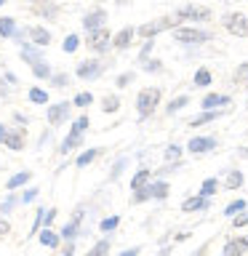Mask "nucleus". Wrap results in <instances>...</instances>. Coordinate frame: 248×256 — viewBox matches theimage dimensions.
Returning a JSON list of instances; mask_svg holds the SVG:
<instances>
[{"instance_id":"obj_4","label":"nucleus","mask_w":248,"mask_h":256,"mask_svg":"<svg viewBox=\"0 0 248 256\" xmlns=\"http://www.w3.org/2000/svg\"><path fill=\"white\" fill-rule=\"evenodd\" d=\"M176 22H179V19H160V22H152V24H142V27H139V35H142V38H152V35H158V32L174 27Z\"/></svg>"},{"instance_id":"obj_41","label":"nucleus","mask_w":248,"mask_h":256,"mask_svg":"<svg viewBox=\"0 0 248 256\" xmlns=\"http://www.w3.org/2000/svg\"><path fill=\"white\" fill-rule=\"evenodd\" d=\"M35 195H38V190H27L22 195V203H30V200H35Z\"/></svg>"},{"instance_id":"obj_40","label":"nucleus","mask_w":248,"mask_h":256,"mask_svg":"<svg viewBox=\"0 0 248 256\" xmlns=\"http://www.w3.org/2000/svg\"><path fill=\"white\" fill-rule=\"evenodd\" d=\"M246 224H248V211L240 214V216H235V227H246Z\"/></svg>"},{"instance_id":"obj_11","label":"nucleus","mask_w":248,"mask_h":256,"mask_svg":"<svg viewBox=\"0 0 248 256\" xmlns=\"http://www.w3.org/2000/svg\"><path fill=\"white\" fill-rule=\"evenodd\" d=\"M102 72V64L99 62H83L78 67V78H96Z\"/></svg>"},{"instance_id":"obj_13","label":"nucleus","mask_w":248,"mask_h":256,"mask_svg":"<svg viewBox=\"0 0 248 256\" xmlns=\"http://www.w3.org/2000/svg\"><path fill=\"white\" fill-rule=\"evenodd\" d=\"M131 38H134V30L126 27V30H120L118 35L112 38V46H115V48H126L128 43H131Z\"/></svg>"},{"instance_id":"obj_7","label":"nucleus","mask_w":248,"mask_h":256,"mask_svg":"<svg viewBox=\"0 0 248 256\" xmlns=\"http://www.w3.org/2000/svg\"><path fill=\"white\" fill-rule=\"evenodd\" d=\"M174 38L182 40V43H203V40H208V35L200 30H176Z\"/></svg>"},{"instance_id":"obj_17","label":"nucleus","mask_w":248,"mask_h":256,"mask_svg":"<svg viewBox=\"0 0 248 256\" xmlns=\"http://www.w3.org/2000/svg\"><path fill=\"white\" fill-rule=\"evenodd\" d=\"M230 99L227 96H219V94H208L206 99H203V107L206 110H214V107H219V104H227Z\"/></svg>"},{"instance_id":"obj_3","label":"nucleus","mask_w":248,"mask_h":256,"mask_svg":"<svg viewBox=\"0 0 248 256\" xmlns=\"http://www.w3.org/2000/svg\"><path fill=\"white\" fill-rule=\"evenodd\" d=\"M224 24H227V30L232 32V35H240V38L248 35V19L243 14H230L227 19H224Z\"/></svg>"},{"instance_id":"obj_32","label":"nucleus","mask_w":248,"mask_h":256,"mask_svg":"<svg viewBox=\"0 0 248 256\" xmlns=\"http://www.w3.org/2000/svg\"><path fill=\"white\" fill-rule=\"evenodd\" d=\"M200 192H203V198L214 195V192H216V179H206V182H203V190H200Z\"/></svg>"},{"instance_id":"obj_39","label":"nucleus","mask_w":248,"mask_h":256,"mask_svg":"<svg viewBox=\"0 0 248 256\" xmlns=\"http://www.w3.org/2000/svg\"><path fill=\"white\" fill-rule=\"evenodd\" d=\"M67 83H70V78H67V75H54V86H56V88H64Z\"/></svg>"},{"instance_id":"obj_5","label":"nucleus","mask_w":248,"mask_h":256,"mask_svg":"<svg viewBox=\"0 0 248 256\" xmlns=\"http://www.w3.org/2000/svg\"><path fill=\"white\" fill-rule=\"evenodd\" d=\"M179 19H198V22H206L211 19V11L206 6H184L179 11Z\"/></svg>"},{"instance_id":"obj_19","label":"nucleus","mask_w":248,"mask_h":256,"mask_svg":"<svg viewBox=\"0 0 248 256\" xmlns=\"http://www.w3.org/2000/svg\"><path fill=\"white\" fill-rule=\"evenodd\" d=\"M14 32H16L14 19H11V16H3V19H0V35H3V38H11Z\"/></svg>"},{"instance_id":"obj_22","label":"nucleus","mask_w":248,"mask_h":256,"mask_svg":"<svg viewBox=\"0 0 248 256\" xmlns=\"http://www.w3.org/2000/svg\"><path fill=\"white\" fill-rule=\"evenodd\" d=\"M206 198H190L187 203L182 206V211H200V208H206Z\"/></svg>"},{"instance_id":"obj_25","label":"nucleus","mask_w":248,"mask_h":256,"mask_svg":"<svg viewBox=\"0 0 248 256\" xmlns=\"http://www.w3.org/2000/svg\"><path fill=\"white\" fill-rule=\"evenodd\" d=\"M107 251H110V243H107V240H102V243H96L86 256H107Z\"/></svg>"},{"instance_id":"obj_33","label":"nucleus","mask_w":248,"mask_h":256,"mask_svg":"<svg viewBox=\"0 0 248 256\" xmlns=\"http://www.w3.org/2000/svg\"><path fill=\"white\" fill-rule=\"evenodd\" d=\"M78 43H80V38H78V35H70L67 40H64V51H67V54H72V51L78 48Z\"/></svg>"},{"instance_id":"obj_35","label":"nucleus","mask_w":248,"mask_h":256,"mask_svg":"<svg viewBox=\"0 0 248 256\" xmlns=\"http://www.w3.org/2000/svg\"><path fill=\"white\" fill-rule=\"evenodd\" d=\"M235 80H238V83H246V80H248V62L238 67V72H235Z\"/></svg>"},{"instance_id":"obj_23","label":"nucleus","mask_w":248,"mask_h":256,"mask_svg":"<svg viewBox=\"0 0 248 256\" xmlns=\"http://www.w3.org/2000/svg\"><path fill=\"white\" fill-rule=\"evenodd\" d=\"M80 219H83V214L78 211V214H75V219H72V222L67 224V227L62 230V235H64V238H72V235H75V230H78V224H80Z\"/></svg>"},{"instance_id":"obj_18","label":"nucleus","mask_w":248,"mask_h":256,"mask_svg":"<svg viewBox=\"0 0 248 256\" xmlns=\"http://www.w3.org/2000/svg\"><path fill=\"white\" fill-rule=\"evenodd\" d=\"M147 179H150V168H142L139 174L131 179V190H144V184H147Z\"/></svg>"},{"instance_id":"obj_26","label":"nucleus","mask_w":248,"mask_h":256,"mask_svg":"<svg viewBox=\"0 0 248 256\" xmlns=\"http://www.w3.org/2000/svg\"><path fill=\"white\" fill-rule=\"evenodd\" d=\"M91 102H94V96L88 94V91H83V94H78V96H75V102H72V104H75V107H88Z\"/></svg>"},{"instance_id":"obj_38","label":"nucleus","mask_w":248,"mask_h":256,"mask_svg":"<svg viewBox=\"0 0 248 256\" xmlns=\"http://www.w3.org/2000/svg\"><path fill=\"white\" fill-rule=\"evenodd\" d=\"M118 224H120L118 216H110V219H104V222H102V230H104V232H110V230H115Z\"/></svg>"},{"instance_id":"obj_14","label":"nucleus","mask_w":248,"mask_h":256,"mask_svg":"<svg viewBox=\"0 0 248 256\" xmlns=\"http://www.w3.org/2000/svg\"><path fill=\"white\" fill-rule=\"evenodd\" d=\"M30 35H32V43H35V46H48V43H51V35H48L43 27H32Z\"/></svg>"},{"instance_id":"obj_50","label":"nucleus","mask_w":248,"mask_h":256,"mask_svg":"<svg viewBox=\"0 0 248 256\" xmlns=\"http://www.w3.org/2000/svg\"><path fill=\"white\" fill-rule=\"evenodd\" d=\"M243 155H246V158H248V150H243Z\"/></svg>"},{"instance_id":"obj_44","label":"nucleus","mask_w":248,"mask_h":256,"mask_svg":"<svg viewBox=\"0 0 248 256\" xmlns=\"http://www.w3.org/2000/svg\"><path fill=\"white\" fill-rule=\"evenodd\" d=\"M150 51H152V40H150V43H147V46H144V48H142V59H144V56H147Z\"/></svg>"},{"instance_id":"obj_34","label":"nucleus","mask_w":248,"mask_h":256,"mask_svg":"<svg viewBox=\"0 0 248 256\" xmlns=\"http://www.w3.org/2000/svg\"><path fill=\"white\" fill-rule=\"evenodd\" d=\"M32 72H35V78H48L51 75V70H48V64H35V67H32Z\"/></svg>"},{"instance_id":"obj_37","label":"nucleus","mask_w":248,"mask_h":256,"mask_svg":"<svg viewBox=\"0 0 248 256\" xmlns=\"http://www.w3.org/2000/svg\"><path fill=\"white\" fill-rule=\"evenodd\" d=\"M94 158H96V150H86L83 155L78 158V166H86V163H91Z\"/></svg>"},{"instance_id":"obj_45","label":"nucleus","mask_w":248,"mask_h":256,"mask_svg":"<svg viewBox=\"0 0 248 256\" xmlns=\"http://www.w3.org/2000/svg\"><path fill=\"white\" fill-rule=\"evenodd\" d=\"M8 230H11V227H8V222H0V235H6Z\"/></svg>"},{"instance_id":"obj_49","label":"nucleus","mask_w":248,"mask_h":256,"mask_svg":"<svg viewBox=\"0 0 248 256\" xmlns=\"http://www.w3.org/2000/svg\"><path fill=\"white\" fill-rule=\"evenodd\" d=\"M64 256H72V248H67V251H64Z\"/></svg>"},{"instance_id":"obj_16","label":"nucleus","mask_w":248,"mask_h":256,"mask_svg":"<svg viewBox=\"0 0 248 256\" xmlns=\"http://www.w3.org/2000/svg\"><path fill=\"white\" fill-rule=\"evenodd\" d=\"M6 147H11V150H22L24 147V134H19V131H11L6 136Z\"/></svg>"},{"instance_id":"obj_2","label":"nucleus","mask_w":248,"mask_h":256,"mask_svg":"<svg viewBox=\"0 0 248 256\" xmlns=\"http://www.w3.org/2000/svg\"><path fill=\"white\" fill-rule=\"evenodd\" d=\"M86 128H88V118H78V120H75V126H72V131H70V136L64 139L62 150H64V152H70L72 147H78V142H80V136H83Z\"/></svg>"},{"instance_id":"obj_46","label":"nucleus","mask_w":248,"mask_h":256,"mask_svg":"<svg viewBox=\"0 0 248 256\" xmlns=\"http://www.w3.org/2000/svg\"><path fill=\"white\" fill-rule=\"evenodd\" d=\"M136 254H139V248H128V251L120 254V256H136Z\"/></svg>"},{"instance_id":"obj_43","label":"nucleus","mask_w":248,"mask_h":256,"mask_svg":"<svg viewBox=\"0 0 248 256\" xmlns=\"http://www.w3.org/2000/svg\"><path fill=\"white\" fill-rule=\"evenodd\" d=\"M131 80H134V75H120V78H118V86H120V88H126L128 83H131Z\"/></svg>"},{"instance_id":"obj_9","label":"nucleus","mask_w":248,"mask_h":256,"mask_svg":"<svg viewBox=\"0 0 248 256\" xmlns=\"http://www.w3.org/2000/svg\"><path fill=\"white\" fill-rule=\"evenodd\" d=\"M67 112H70V104H54V107H48V123L51 126H59L64 118H67Z\"/></svg>"},{"instance_id":"obj_29","label":"nucleus","mask_w":248,"mask_h":256,"mask_svg":"<svg viewBox=\"0 0 248 256\" xmlns=\"http://www.w3.org/2000/svg\"><path fill=\"white\" fill-rule=\"evenodd\" d=\"M118 107H120L118 96H107V99H104V112H118Z\"/></svg>"},{"instance_id":"obj_30","label":"nucleus","mask_w":248,"mask_h":256,"mask_svg":"<svg viewBox=\"0 0 248 256\" xmlns=\"http://www.w3.org/2000/svg\"><path fill=\"white\" fill-rule=\"evenodd\" d=\"M243 208H246V200H235V203L227 206V211H224V214H227V216H235L238 211H243Z\"/></svg>"},{"instance_id":"obj_48","label":"nucleus","mask_w":248,"mask_h":256,"mask_svg":"<svg viewBox=\"0 0 248 256\" xmlns=\"http://www.w3.org/2000/svg\"><path fill=\"white\" fill-rule=\"evenodd\" d=\"M0 96H6V88H3V80H0Z\"/></svg>"},{"instance_id":"obj_1","label":"nucleus","mask_w":248,"mask_h":256,"mask_svg":"<svg viewBox=\"0 0 248 256\" xmlns=\"http://www.w3.org/2000/svg\"><path fill=\"white\" fill-rule=\"evenodd\" d=\"M160 102V91L158 88H144V91H139V96H136V104H139V115L147 118L152 110H155V104Z\"/></svg>"},{"instance_id":"obj_47","label":"nucleus","mask_w":248,"mask_h":256,"mask_svg":"<svg viewBox=\"0 0 248 256\" xmlns=\"http://www.w3.org/2000/svg\"><path fill=\"white\" fill-rule=\"evenodd\" d=\"M6 136H8V134H6V128L0 126V142H6Z\"/></svg>"},{"instance_id":"obj_12","label":"nucleus","mask_w":248,"mask_h":256,"mask_svg":"<svg viewBox=\"0 0 248 256\" xmlns=\"http://www.w3.org/2000/svg\"><path fill=\"white\" fill-rule=\"evenodd\" d=\"M214 147H216V142H214V139H203V136L190 142V152H195V155H200V152H208V150H214Z\"/></svg>"},{"instance_id":"obj_21","label":"nucleus","mask_w":248,"mask_h":256,"mask_svg":"<svg viewBox=\"0 0 248 256\" xmlns=\"http://www.w3.org/2000/svg\"><path fill=\"white\" fill-rule=\"evenodd\" d=\"M24 182H30V171H22V174L11 176V179H8V184H6V190H16V187H22Z\"/></svg>"},{"instance_id":"obj_36","label":"nucleus","mask_w":248,"mask_h":256,"mask_svg":"<svg viewBox=\"0 0 248 256\" xmlns=\"http://www.w3.org/2000/svg\"><path fill=\"white\" fill-rule=\"evenodd\" d=\"M190 99H187V96H179V99H174L171 104H168V112H176V110H182L184 107V104H187Z\"/></svg>"},{"instance_id":"obj_10","label":"nucleus","mask_w":248,"mask_h":256,"mask_svg":"<svg viewBox=\"0 0 248 256\" xmlns=\"http://www.w3.org/2000/svg\"><path fill=\"white\" fill-rule=\"evenodd\" d=\"M104 19H107V14H104V11H94V14H88L86 19H83V27L88 32H96V30H102Z\"/></svg>"},{"instance_id":"obj_20","label":"nucleus","mask_w":248,"mask_h":256,"mask_svg":"<svg viewBox=\"0 0 248 256\" xmlns=\"http://www.w3.org/2000/svg\"><path fill=\"white\" fill-rule=\"evenodd\" d=\"M40 243H43L46 248H56L59 246V235H54L51 230H43L40 232Z\"/></svg>"},{"instance_id":"obj_6","label":"nucleus","mask_w":248,"mask_h":256,"mask_svg":"<svg viewBox=\"0 0 248 256\" xmlns=\"http://www.w3.org/2000/svg\"><path fill=\"white\" fill-rule=\"evenodd\" d=\"M110 40H112V35L107 30H96V32H91V35H88V46L94 48V51H104V48L110 46Z\"/></svg>"},{"instance_id":"obj_27","label":"nucleus","mask_w":248,"mask_h":256,"mask_svg":"<svg viewBox=\"0 0 248 256\" xmlns=\"http://www.w3.org/2000/svg\"><path fill=\"white\" fill-rule=\"evenodd\" d=\"M240 184H243V174H240V171H232V174L227 176V187L235 190V187H240Z\"/></svg>"},{"instance_id":"obj_42","label":"nucleus","mask_w":248,"mask_h":256,"mask_svg":"<svg viewBox=\"0 0 248 256\" xmlns=\"http://www.w3.org/2000/svg\"><path fill=\"white\" fill-rule=\"evenodd\" d=\"M166 158L168 160H176V158H179V147H168L166 150Z\"/></svg>"},{"instance_id":"obj_31","label":"nucleus","mask_w":248,"mask_h":256,"mask_svg":"<svg viewBox=\"0 0 248 256\" xmlns=\"http://www.w3.org/2000/svg\"><path fill=\"white\" fill-rule=\"evenodd\" d=\"M211 120H216V112H206V115H200V118H195L190 126H203V123H211Z\"/></svg>"},{"instance_id":"obj_28","label":"nucleus","mask_w":248,"mask_h":256,"mask_svg":"<svg viewBox=\"0 0 248 256\" xmlns=\"http://www.w3.org/2000/svg\"><path fill=\"white\" fill-rule=\"evenodd\" d=\"M208 83H211V72H208V70H198L195 86H208Z\"/></svg>"},{"instance_id":"obj_15","label":"nucleus","mask_w":248,"mask_h":256,"mask_svg":"<svg viewBox=\"0 0 248 256\" xmlns=\"http://www.w3.org/2000/svg\"><path fill=\"white\" fill-rule=\"evenodd\" d=\"M246 251H248V238L232 240V243L227 246V256H240V254H246Z\"/></svg>"},{"instance_id":"obj_24","label":"nucleus","mask_w":248,"mask_h":256,"mask_svg":"<svg viewBox=\"0 0 248 256\" xmlns=\"http://www.w3.org/2000/svg\"><path fill=\"white\" fill-rule=\"evenodd\" d=\"M30 102H35V104H46V102H48V94L43 91V88H32V91H30Z\"/></svg>"},{"instance_id":"obj_8","label":"nucleus","mask_w":248,"mask_h":256,"mask_svg":"<svg viewBox=\"0 0 248 256\" xmlns=\"http://www.w3.org/2000/svg\"><path fill=\"white\" fill-rule=\"evenodd\" d=\"M168 195V184L166 182H158L152 184V187H147L144 192H136V200H147V198H166Z\"/></svg>"}]
</instances>
